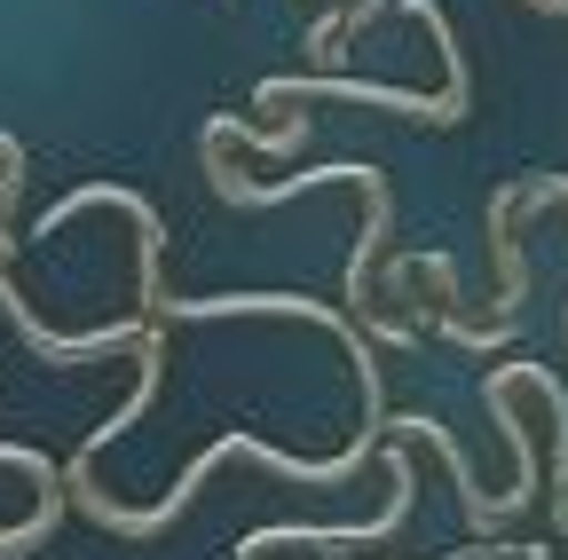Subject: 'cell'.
Here are the masks:
<instances>
[{
	"mask_svg": "<svg viewBox=\"0 0 568 560\" xmlns=\"http://www.w3.org/2000/svg\"><path fill=\"white\" fill-rule=\"evenodd\" d=\"M568 205V174H537V182H521V205Z\"/></svg>",
	"mask_w": 568,
	"mask_h": 560,
	"instance_id": "6da1fadb",
	"label": "cell"
},
{
	"mask_svg": "<svg viewBox=\"0 0 568 560\" xmlns=\"http://www.w3.org/2000/svg\"><path fill=\"white\" fill-rule=\"evenodd\" d=\"M529 560H552V544H529Z\"/></svg>",
	"mask_w": 568,
	"mask_h": 560,
	"instance_id": "7a4b0ae2",
	"label": "cell"
}]
</instances>
